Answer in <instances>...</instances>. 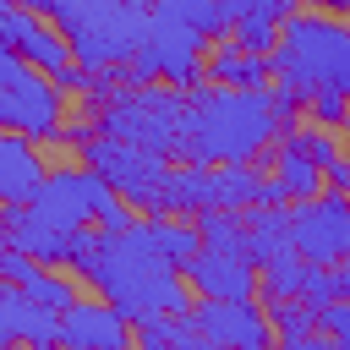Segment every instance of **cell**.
Returning <instances> with one entry per match:
<instances>
[{"label":"cell","instance_id":"1","mask_svg":"<svg viewBox=\"0 0 350 350\" xmlns=\"http://www.w3.org/2000/svg\"><path fill=\"white\" fill-rule=\"evenodd\" d=\"M301 104L284 88H202L180 109L175 153L197 164H246L279 131H290Z\"/></svg>","mask_w":350,"mask_h":350},{"label":"cell","instance_id":"2","mask_svg":"<svg viewBox=\"0 0 350 350\" xmlns=\"http://www.w3.org/2000/svg\"><path fill=\"white\" fill-rule=\"evenodd\" d=\"M71 268H77L88 284H98V295H104L115 312H126L131 328L148 323V317H164V312L186 317V312L197 306V290L186 284V273H180L175 262H164V257L137 235V219H131L126 230H98V241H93Z\"/></svg>","mask_w":350,"mask_h":350},{"label":"cell","instance_id":"3","mask_svg":"<svg viewBox=\"0 0 350 350\" xmlns=\"http://www.w3.org/2000/svg\"><path fill=\"white\" fill-rule=\"evenodd\" d=\"M273 82L306 104L312 93H345L350 98V16L334 11H290L279 22V44L268 49Z\"/></svg>","mask_w":350,"mask_h":350},{"label":"cell","instance_id":"4","mask_svg":"<svg viewBox=\"0 0 350 350\" xmlns=\"http://www.w3.org/2000/svg\"><path fill=\"white\" fill-rule=\"evenodd\" d=\"M49 16L88 71H115L148 38V0H22Z\"/></svg>","mask_w":350,"mask_h":350},{"label":"cell","instance_id":"5","mask_svg":"<svg viewBox=\"0 0 350 350\" xmlns=\"http://www.w3.org/2000/svg\"><path fill=\"white\" fill-rule=\"evenodd\" d=\"M27 208L44 213V219L60 224V230H88V224H98V230H126V224H131L126 197H120L93 164H88V170H55V175H44V186L33 191Z\"/></svg>","mask_w":350,"mask_h":350},{"label":"cell","instance_id":"6","mask_svg":"<svg viewBox=\"0 0 350 350\" xmlns=\"http://www.w3.org/2000/svg\"><path fill=\"white\" fill-rule=\"evenodd\" d=\"M202 38H208V33H197V27L180 22V16H153L142 49H137L131 66H126V82H131V88H142V82L197 88V77H202Z\"/></svg>","mask_w":350,"mask_h":350},{"label":"cell","instance_id":"7","mask_svg":"<svg viewBox=\"0 0 350 350\" xmlns=\"http://www.w3.org/2000/svg\"><path fill=\"white\" fill-rule=\"evenodd\" d=\"M77 148H82V159L131 202V208H142V213H153L159 208V191H164V175H170V164H164V153H153V148H137V142H120V137H77Z\"/></svg>","mask_w":350,"mask_h":350},{"label":"cell","instance_id":"8","mask_svg":"<svg viewBox=\"0 0 350 350\" xmlns=\"http://www.w3.org/2000/svg\"><path fill=\"white\" fill-rule=\"evenodd\" d=\"M290 246L323 268L350 257V191L323 186L317 197L290 202Z\"/></svg>","mask_w":350,"mask_h":350},{"label":"cell","instance_id":"9","mask_svg":"<svg viewBox=\"0 0 350 350\" xmlns=\"http://www.w3.org/2000/svg\"><path fill=\"white\" fill-rule=\"evenodd\" d=\"M0 126L55 142L60 137V82L49 71H38V66L22 82H5L0 88Z\"/></svg>","mask_w":350,"mask_h":350},{"label":"cell","instance_id":"10","mask_svg":"<svg viewBox=\"0 0 350 350\" xmlns=\"http://www.w3.org/2000/svg\"><path fill=\"white\" fill-rule=\"evenodd\" d=\"M186 284L197 295H213V301H252L257 295V257L246 246H208L180 268Z\"/></svg>","mask_w":350,"mask_h":350},{"label":"cell","instance_id":"11","mask_svg":"<svg viewBox=\"0 0 350 350\" xmlns=\"http://www.w3.org/2000/svg\"><path fill=\"white\" fill-rule=\"evenodd\" d=\"M191 323L202 334V345H241V350H262L273 345V323L257 301H213V295H197L191 306Z\"/></svg>","mask_w":350,"mask_h":350},{"label":"cell","instance_id":"12","mask_svg":"<svg viewBox=\"0 0 350 350\" xmlns=\"http://www.w3.org/2000/svg\"><path fill=\"white\" fill-rule=\"evenodd\" d=\"M131 317L126 312H115L109 301H71L66 312H60V345H71V350H120V345H131Z\"/></svg>","mask_w":350,"mask_h":350},{"label":"cell","instance_id":"13","mask_svg":"<svg viewBox=\"0 0 350 350\" xmlns=\"http://www.w3.org/2000/svg\"><path fill=\"white\" fill-rule=\"evenodd\" d=\"M0 339H33V345H60V312L38 306L22 284L0 279Z\"/></svg>","mask_w":350,"mask_h":350},{"label":"cell","instance_id":"14","mask_svg":"<svg viewBox=\"0 0 350 350\" xmlns=\"http://www.w3.org/2000/svg\"><path fill=\"white\" fill-rule=\"evenodd\" d=\"M44 186V159L33 153L27 137L0 126V208L11 202H33V191Z\"/></svg>","mask_w":350,"mask_h":350},{"label":"cell","instance_id":"15","mask_svg":"<svg viewBox=\"0 0 350 350\" xmlns=\"http://www.w3.org/2000/svg\"><path fill=\"white\" fill-rule=\"evenodd\" d=\"M137 235H142L164 262H175V268H186V262L202 252V230L186 224V219H170V213H148V219H137Z\"/></svg>","mask_w":350,"mask_h":350},{"label":"cell","instance_id":"16","mask_svg":"<svg viewBox=\"0 0 350 350\" xmlns=\"http://www.w3.org/2000/svg\"><path fill=\"white\" fill-rule=\"evenodd\" d=\"M202 71H208L219 88H262V82L273 77V60H268V55H252V49H241V44H219V49L202 60Z\"/></svg>","mask_w":350,"mask_h":350},{"label":"cell","instance_id":"17","mask_svg":"<svg viewBox=\"0 0 350 350\" xmlns=\"http://www.w3.org/2000/svg\"><path fill=\"white\" fill-rule=\"evenodd\" d=\"M241 219H246V252L257 262H268V257H279L290 246V208L252 202V208H241Z\"/></svg>","mask_w":350,"mask_h":350},{"label":"cell","instance_id":"18","mask_svg":"<svg viewBox=\"0 0 350 350\" xmlns=\"http://www.w3.org/2000/svg\"><path fill=\"white\" fill-rule=\"evenodd\" d=\"M273 175L284 180L290 202H301V197H317V191H323V164H317L306 148H295L290 137H284V142H279V153H273Z\"/></svg>","mask_w":350,"mask_h":350},{"label":"cell","instance_id":"19","mask_svg":"<svg viewBox=\"0 0 350 350\" xmlns=\"http://www.w3.org/2000/svg\"><path fill=\"white\" fill-rule=\"evenodd\" d=\"M279 22H284L279 11H268V5L252 0V11L230 22V44H241V49H252V55H268V49L279 44Z\"/></svg>","mask_w":350,"mask_h":350},{"label":"cell","instance_id":"20","mask_svg":"<svg viewBox=\"0 0 350 350\" xmlns=\"http://www.w3.org/2000/svg\"><path fill=\"white\" fill-rule=\"evenodd\" d=\"M257 170L252 164H213V208H252L257 202Z\"/></svg>","mask_w":350,"mask_h":350},{"label":"cell","instance_id":"21","mask_svg":"<svg viewBox=\"0 0 350 350\" xmlns=\"http://www.w3.org/2000/svg\"><path fill=\"white\" fill-rule=\"evenodd\" d=\"M38 306H49V312H66L71 301H77V284L66 279V273H49V262H38L33 273H27V284H22Z\"/></svg>","mask_w":350,"mask_h":350},{"label":"cell","instance_id":"22","mask_svg":"<svg viewBox=\"0 0 350 350\" xmlns=\"http://www.w3.org/2000/svg\"><path fill=\"white\" fill-rule=\"evenodd\" d=\"M301 109H306L317 126H350V98H345V93H312Z\"/></svg>","mask_w":350,"mask_h":350},{"label":"cell","instance_id":"23","mask_svg":"<svg viewBox=\"0 0 350 350\" xmlns=\"http://www.w3.org/2000/svg\"><path fill=\"white\" fill-rule=\"evenodd\" d=\"M317 328H323L334 345L350 350V301H323V306H317Z\"/></svg>","mask_w":350,"mask_h":350},{"label":"cell","instance_id":"24","mask_svg":"<svg viewBox=\"0 0 350 350\" xmlns=\"http://www.w3.org/2000/svg\"><path fill=\"white\" fill-rule=\"evenodd\" d=\"M27 71H33V66H27V60H22V55H16L5 38H0V88H5V82H22Z\"/></svg>","mask_w":350,"mask_h":350},{"label":"cell","instance_id":"25","mask_svg":"<svg viewBox=\"0 0 350 350\" xmlns=\"http://www.w3.org/2000/svg\"><path fill=\"white\" fill-rule=\"evenodd\" d=\"M323 186L350 191V153H339V159H328V164H323Z\"/></svg>","mask_w":350,"mask_h":350},{"label":"cell","instance_id":"26","mask_svg":"<svg viewBox=\"0 0 350 350\" xmlns=\"http://www.w3.org/2000/svg\"><path fill=\"white\" fill-rule=\"evenodd\" d=\"M328 284H334V301H350V257L328 262Z\"/></svg>","mask_w":350,"mask_h":350},{"label":"cell","instance_id":"27","mask_svg":"<svg viewBox=\"0 0 350 350\" xmlns=\"http://www.w3.org/2000/svg\"><path fill=\"white\" fill-rule=\"evenodd\" d=\"M252 11V0H219V16L224 22H235V16H246Z\"/></svg>","mask_w":350,"mask_h":350},{"label":"cell","instance_id":"28","mask_svg":"<svg viewBox=\"0 0 350 350\" xmlns=\"http://www.w3.org/2000/svg\"><path fill=\"white\" fill-rule=\"evenodd\" d=\"M306 5H317V11H334V16H350V0H306Z\"/></svg>","mask_w":350,"mask_h":350},{"label":"cell","instance_id":"29","mask_svg":"<svg viewBox=\"0 0 350 350\" xmlns=\"http://www.w3.org/2000/svg\"><path fill=\"white\" fill-rule=\"evenodd\" d=\"M5 246H11V241H5V219H0V252H5Z\"/></svg>","mask_w":350,"mask_h":350}]
</instances>
